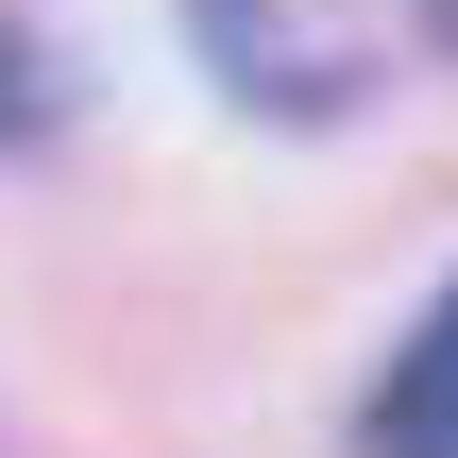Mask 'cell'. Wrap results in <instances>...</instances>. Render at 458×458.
I'll use <instances>...</instances> for the list:
<instances>
[{"mask_svg":"<svg viewBox=\"0 0 458 458\" xmlns=\"http://www.w3.org/2000/svg\"><path fill=\"white\" fill-rule=\"evenodd\" d=\"M357 442H374V458H458V272H442V306L391 340V374H374Z\"/></svg>","mask_w":458,"mask_h":458,"instance_id":"6da1fadb","label":"cell"},{"mask_svg":"<svg viewBox=\"0 0 458 458\" xmlns=\"http://www.w3.org/2000/svg\"><path fill=\"white\" fill-rule=\"evenodd\" d=\"M51 102H68V85H51V51H34V17H0V153L51 136Z\"/></svg>","mask_w":458,"mask_h":458,"instance_id":"7a4b0ae2","label":"cell"}]
</instances>
